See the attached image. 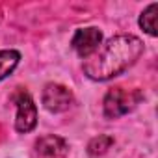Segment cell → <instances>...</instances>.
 <instances>
[{"label":"cell","instance_id":"6da1fadb","mask_svg":"<svg viewBox=\"0 0 158 158\" xmlns=\"http://www.w3.org/2000/svg\"><path fill=\"white\" fill-rule=\"evenodd\" d=\"M143 54V41L130 34H121L99 47L97 52L86 58L84 73L91 80H110L132 67Z\"/></svg>","mask_w":158,"mask_h":158},{"label":"cell","instance_id":"7a4b0ae2","mask_svg":"<svg viewBox=\"0 0 158 158\" xmlns=\"http://www.w3.org/2000/svg\"><path fill=\"white\" fill-rule=\"evenodd\" d=\"M139 101H141V95L136 89L112 88L104 97V115L108 119H117V117L132 112Z\"/></svg>","mask_w":158,"mask_h":158},{"label":"cell","instance_id":"3957f363","mask_svg":"<svg viewBox=\"0 0 158 158\" xmlns=\"http://www.w3.org/2000/svg\"><path fill=\"white\" fill-rule=\"evenodd\" d=\"M13 101L17 104V119H15L17 132L26 134V132L34 130V127L37 123V108H35L32 95L26 89H19L13 95Z\"/></svg>","mask_w":158,"mask_h":158},{"label":"cell","instance_id":"277c9868","mask_svg":"<svg viewBox=\"0 0 158 158\" xmlns=\"http://www.w3.org/2000/svg\"><path fill=\"white\" fill-rule=\"evenodd\" d=\"M101 43H102V32L95 26H88V28H78L74 32L71 47L78 56L88 58L99 50Z\"/></svg>","mask_w":158,"mask_h":158},{"label":"cell","instance_id":"5b68a950","mask_svg":"<svg viewBox=\"0 0 158 158\" xmlns=\"http://www.w3.org/2000/svg\"><path fill=\"white\" fill-rule=\"evenodd\" d=\"M41 101H43V106L48 112L60 114V112H65V110L71 108L73 93H71L69 88H65L61 84H47L45 89H43Z\"/></svg>","mask_w":158,"mask_h":158},{"label":"cell","instance_id":"8992f818","mask_svg":"<svg viewBox=\"0 0 158 158\" xmlns=\"http://www.w3.org/2000/svg\"><path fill=\"white\" fill-rule=\"evenodd\" d=\"M35 151H37V154L47 156V158H60V156L67 154L69 145L63 138L54 136V134H47L35 141Z\"/></svg>","mask_w":158,"mask_h":158},{"label":"cell","instance_id":"52a82bcc","mask_svg":"<svg viewBox=\"0 0 158 158\" xmlns=\"http://www.w3.org/2000/svg\"><path fill=\"white\" fill-rule=\"evenodd\" d=\"M19 60H21V54L17 50H0V80L8 78L15 67L19 65Z\"/></svg>","mask_w":158,"mask_h":158},{"label":"cell","instance_id":"ba28073f","mask_svg":"<svg viewBox=\"0 0 158 158\" xmlns=\"http://www.w3.org/2000/svg\"><path fill=\"white\" fill-rule=\"evenodd\" d=\"M156 15H158V4L147 6L139 15V26L151 37H156V34H158V30H156Z\"/></svg>","mask_w":158,"mask_h":158},{"label":"cell","instance_id":"9c48e42d","mask_svg":"<svg viewBox=\"0 0 158 158\" xmlns=\"http://www.w3.org/2000/svg\"><path fill=\"white\" fill-rule=\"evenodd\" d=\"M112 145H114V138L112 136H106V134H101V136L93 138L88 143V152L91 156H102Z\"/></svg>","mask_w":158,"mask_h":158}]
</instances>
